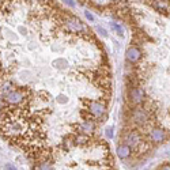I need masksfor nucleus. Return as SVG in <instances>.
Masks as SVG:
<instances>
[{"mask_svg":"<svg viewBox=\"0 0 170 170\" xmlns=\"http://www.w3.org/2000/svg\"><path fill=\"white\" fill-rule=\"evenodd\" d=\"M124 142L129 147H139L143 143V139H142L140 133H138L136 131H128L124 136Z\"/></svg>","mask_w":170,"mask_h":170,"instance_id":"f257e3e1","label":"nucleus"},{"mask_svg":"<svg viewBox=\"0 0 170 170\" xmlns=\"http://www.w3.org/2000/svg\"><path fill=\"white\" fill-rule=\"evenodd\" d=\"M132 120L135 121V123L140 124V125H144L146 123H148V113L144 109L138 108L132 112Z\"/></svg>","mask_w":170,"mask_h":170,"instance_id":"f03ea898","label":"nucleus"},{"mask_svg":"<svg viewBox=\"0 0 170 170\" xmlns=\"http://www.w3.org/2000/svg\"><path fill=\"white\" fill-rule=\"evenodd\" d=\"M143 95H144L143 90H142V88H138V87L131 88V91H129V100L133 103H140L142 101H143Z\"/></svg>","mask_w":170,"mask_h":170,"instance_id":"423d86ee","label":"nucleus"},{"mask_svg":"<svg viewBox=\"0 0 170 170\" xmlns=\"http://www.w3.org/2000/svg\"><path fill=\"white\" fill-rule=\"evenodd\" d=\"M67 27L72 33H79L82 30H85V26L82 25V22L79 19H76V18H70L67 21Z\"/></svg>","mask_w":170,"mask_h":170,"instance_id":"39448f33","label":"nucleus"},{"mask_svg":"<svg viewBox=\"0 0 170 170\" xmlns=\"http://www.w3.org/2000/svg\"><path fill=\"white\" fill-rule=\"evenodd\" d=\"M158 170H170V163H166V165H162Z\"/></svg>","mask_w":170,"mask_h":170,"instance_id":"4468645a","label":"nucleus"},{"mask_svg":"<svg viewBox=\"0 0 170 170\" xmlns=\"http://www.w3.org/2000/svg\"><path fill=\"white\" fill-rule=\"evenodd\" d=\"M79 128L82 129L83 132H91V131H94V123H93V121H90V120L85 121V123H83Z\"/></svg>","mask_w":170,"mask_h":170,"instance_id":"9d476101","label":"nucleus"},{"mask_svg":"<svg viewBox=\"0 0 170 170\" xmlns=\"http://www.w3.org/2000/svg\"><path fill=\"white\" fill-rule=\"evenodd\" d=\"M34 170H55L52 166V163H49V162H41V163H38V166H35Z\"/></svg>","mask_w":170,"mask_h":170,"instance_id":"9b49d317","label":"nucleus"},{"mask_svg":"<svg viewBox=\"0 0 170 170\" xmlns=\"http://www.w3.org/2000/svg\"><path fill=\"white\" fill-rule=\"evenodd\" d=\"M113 29H116V30H117V33H118V34H123V29H121V27L118 26V25L113 23Z\"/></svg>","mask_w":170,"mask_h":170,"instance_id":"f8f14e48","label":"nucleus"},{"mask_svg":"<svg viewBox=\"0 0 170 170\" xmlns=\"http://www.w3.org/2000/svg\"><path fill=\"white\" fill-rule=\"evenodd\" d=\"M106 135H108L109 138H112V136H113V132H112V129H108V132H106Z\"/></svg>","mask_w":170,"mask_h":170,"instance_id":"f3484780","label":"nucleus"},{"mask_svg":"<svg viewBox=\"0 0 170 170\" xmlns=\"http://www.w3.org/2000/svg\"><path fill=\"white\" fill-rule=\"evenodd\" d=\"M98 31H100L101 35H103V37H106V31L103 29H101V27H98Z\"/></svg>","mask_w":170,"mask_h":170,"instance_id":"2eb2a0df","label":"nucleus"},{"mask_svg":"<svg viewBox=\"0 0 170 170\" xmlns=\"http://www.w3.org/2000/svg\"><path fill=\"white\" fill-rule=\"evenodd\" d=\"M25 100V94L19 90H12L8 94H6V101L11 105H18Z\"/></svg>","mask_w":170,"mask_h":170,"instance_id":"7ed1b4c3","label":"nucleus"},{"mask_svg":"<svg viewBox=\"0 0 170 170\" xmlns=\"http://www.w3.org/2000/svg\"><path fill=\"white\" fill-rule=\"evenodd\" d=\"M6 170H18V169L14 166V165H11V163H7V165H6Z\"/></svg>","mask_w":170,"mask_h":170,"instance_id":"ddd939ff","label":"nucleus"},{"mask_svg":"<svg viewBox=\"0 0 170 170\" xmlns=\"http://www.w3.org/2000/svg\"><path fill=\"white\" fill-rule=\"evenodd\" d=\"M88 112L94 117H101V116L105 113V106L101 102H90V106H88Z\"/></svg>","mask_w":170,"mask_h":170,"instance_id":"20e7f679","label":"nucleus"},{"mask_svg":"<svg viewBox=\"0 0 170 170\" xmlns=\"http://www.w3.org/2000/svg\"><path fill=\"white\" fill-rule=\"evenodd\" d=\"M131 147L128 146V144H120V146L117 147V154L120 158H128L129 155H131Z\"/></svg>","mask_w":170,"mask_h":170,"instance_id":"1a4fd4ad","label":"nucleus"},{"mask_svg":"<svg viewBox=\"0 0 170 170\" xmlns=\"http://www.w3.org/2000/svg\"><path fill=\"white\" fill-rule=\"evenodd\" d=\"M142 57V52L135 46H131L128 50H127V60L131 63H136L138 60H140Z\"/></svg>","mask_w":170,"mask_h":170,"instance_id":"0eeeda50","label":"nucleus"},{"mask_svg":"<svg viewBox=\"0 0 170 170\" xmlns=\"http://www.w3.org/2000/svg\"><path fill=\"white\" fill-rule=\"evenodd\" d=\"M86 16H87V19H90V21H94V16L90 14V12H86Z\"/></svg>","mask_w":170,"mask_h":170,"instance_id":"dca6fc26","label":"nucleus"},{"mask_svg":"<svg viewBox=\"0 0 170 170\" xmlns=\"http://www.w3.org/2000/svg\"><path fill=\"white\" fill-rule=\"evenodd\" d=\"M150 138H151V140L153 142H155V143L163 142L165 132L162 131V129H154V131H151V133H150Z\"/></svg>","mask_w":170,"mask_h":170,"instance_id":"6e6552de","label":"nucleus"}]
</instances>
